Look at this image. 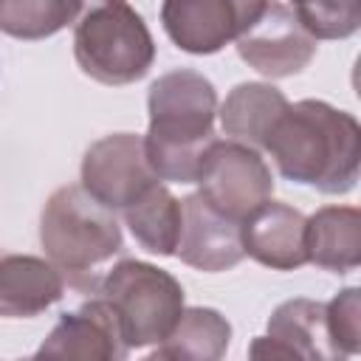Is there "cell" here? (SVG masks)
<instances>
[{
	"instance_id": "6da1fadb",
	"label": "cell",
	"mask_w": 361,
	"mask_h": 361,
	"mask_svg": "<svg viewBox=\"0 0 361 361\" xmlns=\"http://www.w3.org/2000/svg\"><path fill=\"white\" fill-rule=\"evenodd\" d=\"M262 149L285 180L324 195H347L358 180L361 127L353 113L322 99L288 102L268 130Z\"/></svg>"
},
{
	"instance_id": "7a4b0ae2",
	"label": "cell",
	"mask_w": 361,
	"mask_h": 361,
	"mask_svg": "<svg viewBox=\"0 0 361 361\" xmlns=\"http://www.w3.org/2000/svg\"><path fill=\"white\" fill-rule=\"evenodd\" d=\"M217 90L192 68L161 73L147 93L149 127L144 152L158 180L195 183L214 135Z\"/></svg>"
},
{
	"instance_id": "3957f363",
	"label": "cell",
	"mask_w": 361,
	"mask_h": 361,
	"mask_svg": "<svg viewBox=\"0 0 361 361\" xmlns=\"http://www.w3.org/2000/svg\"><path fill=\"white\" fill-rule=\"evenodd\" d=\"M73 56L93 82L121 87L149 73L155 39L127 0H82L73 23Z\"/></svg>"
},
{
	"instance_id": "277c9868",
	"label": "cell",
	"mask_w": 361,
	"mask_h": 361,
	"mask_svg": "<svg viewBox=\"0 0 361 361\" xmlns=\"http://www.w3.org/2000/svg\"><path fill=\"white\" fill-rule=\"evenodd\" d=\"M39 245L62 276H93L99 265L121 254L124 234L113 209L99 203L82 183L59 186L39 214Z\"/></svg>"
},
{
	"instance_id": "5b68a950",
	"label": "cell",
	"mask_w": 361,
	"mask_h": 361,
	"mask_svg": "<svg viewBox=\"0 0 361 361\" xmlns=\"http://www.w3.org/2000/svg\"><path fill=\"white\" fill-rule=\"evenodd\" d=\"M96 293L113 307L130 350L161 344L186 307L183 285L144 259H118L99 279Z\"/></svg>"
},
{
	"instance_id": "8992f818",
	"label": "cell",
	"mask_w": 361,
	"mask_h": 361,
	"mask_svg": "<svg viewBox=\"0 0 361 361\" xmlns=\"http://www.w3.org/2000/svg\"><path fill=\"white\" fill-rule=\"evenodd\" d=\"M195 183H200V195L212 209L237 223L274 195V175L259 149L234 138L209 144Z\"/></svg>"
},
{
	"instance_id": "52a82bcc",
	"label": "cell",
	"mask_w": 361,
	"mask_h": 361,
	"mask_svg": "<svg viewBox=\"0 0 361 361\" xmlns=\"http://www.w3.org/2000/svg\"><path fill=\"white\" fill-rule=\"evenodd\" d=\"M268 0H164L161 25L175 48L209 56L257 23Z\"/></svg>"
},
{
	"instance_id": "ba28073f",
	"label": "cell",
	"mask_w": 361,
	"mask_h": 361,
	"mask_svg": "<svg viewBox=\"0 0 361 361\" xmlns=\"http://www.w3.org/2000/svg\"><path fill=\"white\" fill-rule=\"evenodd\" d=\"M79 178L82 189L113 212H124L158 183L138 133H113L93 141L82 158Z\"/></svg>"
},
{
	"instance_id": "9c48e42d",
	"label": "cell",
	"mask_w": 361,
	"mask_h": 361,
	"mask_svg": "<svg viewBox=\"0 0 361 361\" xmlns=\"http://www.w3.org/2000/svg\"><path fill=\"white\" fill-rule=\"evenodd\" d=\"M234 45L248 68L268 79H285L302 73L313 62L319 39L302 28L290 6L268 0L265 11L234 39Z\"/></svg>"
},
{
	"instance_id": "30bf717a",
	"label": "cell",
	"mask_w": 361,
	"mask_h": 361,
	"mask_svg": "<svg viewBox=\"0 0 361 361\" xmlns=\"http://www.w3.org/2000/svg\"><path fill=\"white\" fill-rule=\"evenodd\" d=\"M175 257L203 274H220L243 262L240 223L212 209L200 192L180 200V237Z\"/></svg>"
},
{
	"instance_id": "8fae6325",
	"label": "cell",
	"mask_w": 361,
	"mask_h": 361,
	"mask_svg": "<svg viewBox=\"0 0 361 361\" xmlns=\"http://www.w3.org/2000/svg\"><path fill=\"white\" fill-rule=\"evenodd\" d=\"M130 347L124 344L118 319L113 307L96 296L82 307L62 313L45 341L37 347L34 358H99V361H124Z\"/></svg>"
},
{
	"instance_id": "7c38bea8",
	"label": "cell",
	"mask_w": 361,
	"mask_h": 361,
	"mask_svg": "<svg viewBox=\"0 0 361 361\" xmlns=\"http://www.w3.org/2000/svg\"><path fill=\"white\" fill-rule=\"evenodd\" d=\"M240 243L245 257L271 271H296L307 265L305 214L282 200H265L240 220Z\"/></svg>"
},
{
	"instance_id": "4fadbf2b",
	"label": "cell",
	"mask_w": 361,
	"mask_h": 361,
	"mask_svg": "<svg viewBox=\"0 0 361 361\" xmlns=\"http://www.w3.org/2000/svg\"><path fill=\"white\" fill-rule=\"evenodd\" d=\"M248 353L254 358H307V361L336 358L324 324V302L316 299L282 302L268 319V333L254 338Z\"/></svg>"
},
{
	"instance_id": "5bb4252c",
	"label": "cell",
	"mask_w": 361,
	"mask_h": 361,
	"mask_svg": "<svg viewBox=\"0 0 361 361\" xmlns=\"http://www.w3.org/2000/svg\"><path fill=\"white\" fill-rule=\"evenodd\" d=\"M65 296V276L48 257L0 251V319H31Z\"/></svg>"
},
{
	"instance_id": "9a60e30c",
	"label": "cell",
	"mask_w": 361,
	"mask_h": 361,
	"mask_svg": "<svg viewBox=\"0 0 361 361\" xmlns=\"http://www.w3.org/2000/svg\"><path fill=\"white\" fill-rule=\"evenodd\" d=\"M305 254L322 271H355L361 262V212L355 206H322L305 217Z\"/></svg>"
},
{
	"instance_id": "2e32d148",
	"label": "cell",
	"mask_w": 361,
	"mask_h": 361,
	"mask_svg": "<svg viewBox=\"0 0 361 361\" xmlns=\"http://www.w3.org/2000/svg\"><path fill=\"white\" fill-rule=\"evenodd\" d=\"M288 107V99L271 82H240L228 90L226 102L217 104L220 130L226 138L243 141L254 149H262L268 130Z\"/></svg>"
},
{
	"instance_id": "e0dca14e",
	"label": "cell",
	"mask_w": 361,
	"mask_h": 361,
	"mask_svg": "<svg viewBox=\"0 0 361 361\" xmlns=\"http://www.w3.org/2000/svg\"><path fill=\"white\" fill-rule=\"evenodd\" d=\"M231 344V324L214 307H183L169 336L155 344L149 358L175 361H217Z\"/></svg>"
},
{
	"instance_id": "ac0fdd59",
	"label": "cell",
	"mask_w": 361,
	"mask_h": 361,
	"mask_svg": "<svg viewBox=\"0 0 361 361\" xmlns=\"http://www.w3.org/2000/svg\"><path fill=\"white\" fill-rule=\"evenodd\" d=\"M124 223L144 251L175 257L180 237V200L161 180L124 209Z\"/></svg>"
},
{
	"instance_id": "d6986e66",
	"label": "cell",
	"mask_w": 361,
	"mask_h": 361,
	"mask_svg": "<svg viewBox=\"0 0 361 361\" xmlns=\"http://www.w3.org/2000/svg\"><path fill=\"white\" fill-rule=\"evenodd\" d=\"M82 0H0V31L14 39H48L73 25Z\"/></svg>"
},
{
	"instance_id": "ffe728a7",
	"label": "cell",
	"mask_w": 361,
	"mask_h": 361,
	"mask_svg": "<svg viewBox=\"0 0 361 361\" xmlns=\"http://www.w3.org/2000/svg\"><path fill=\"white\" fill-rule=\"evenodd\" d=\"M313 39H347L361 25V0H290Z\"/></svg>"
},
{
	"instance_id": "44dd1931",
	"label": "cell",
	"mask_w": 361,
	"mask_h": 361,
	"mask_svg": "<svg viewBox=\"0 0 361 361\" xmlns=\"http://www.w3.org/2000/svg\"><path fill=\"white\" fill-rule=\"evenodd\" d=\"M324 324L336 358L361 353V290L344 288L324 302Z\"/></svg>"
}]
</instances>
